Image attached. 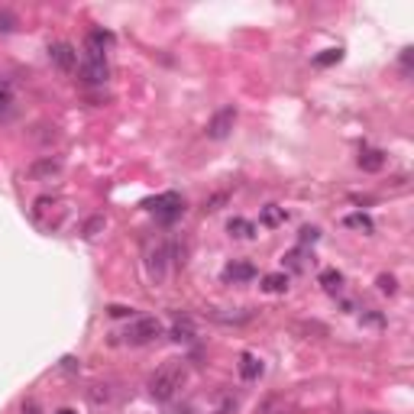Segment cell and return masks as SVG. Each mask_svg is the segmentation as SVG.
Wrapping results in <instances>:
<instances>
[{"label": "cell", "instance_id": "cell-1", "mask_svg": "<svg viewBox=\"0 0 414 414\" xmlns=\"http://www.w3.org/2000/svg\"><path fill=\"white\" fill-rule=\"evenodd\" d=\"M185 382H188V366L181 363V359H172V363H165L162 369L152 372V379H149V395H152L156 402H168Z\"/></svg>", "mask_w": 414, "mask_h": 414}, {"label": "cell", "instance_id": "cell-2", "mask_svg": "<svg viewBox=\"0 0 414 414\" xmlns=\"http://www.w3.org/2000/svg\"><path fill=\"white\" fill-rule=\"evenodd\" d=\"M143 207H146L149 214H156L159 224H175L185 214V197L178 195V191H165V195H159V197H149Z\"/></svg>", "mask_w": 414, "mask_h": 414}, {"label": "cell", "instance_id": "cell-3", "mask_svg": "<svg viewBox=\"0 0 414 414\" xmlns=\"http://www.w3.org/2000/svg\"><path fill=\"white\" fill-rule=\"evenodd\" d=\"M162 334H165V327L159 324L156 317H139V321H133V324L127 327L123 340H127L129 346H143V343H152V340Z\"/></svg>", "mask_w": 414, "mask_h": 414}, {"label": "cell", "instance_id": "cell-4", "mask_svg": "<svg viewBox=\"0 0 414 414\" xmlns=\"http://www.w3.org/2000/svg\"><path fill=\"white\" fill-rule=\"evenodd\" d=\"M78 78L84 84H104L110 78V69H107V59L104 55H84V62L78 65Z\"/></svg>", "mask_w": 414, "mask_h": 414}, {"label": "cell", "instance_id": "cell-5", "mask_svg": "<svg viewBox=\"0 0 414 414\" xmlns=\"http://www.w3.org/2000/svg\"><path fill=\"white\" fill-rule=\"evenodd\" d=\"M233 127H237V110L233 107H220L214 117L207 120V139H227L230 133H233Z\"/></svg>", "mask_w": 414, "mask_h": 414}, {"label": "cell", "instance_id": "cell-6", "mask_svg": "<svg viewBox=\"0 0 414 414\" xmlns=\"http://www.w3.org/2000/svg\"><path fill=\"white\" fill-rule=\"evenodd\" d=\"M49 62L62 71V75H71V71L78 69V52H75L71 42H52L49 46Z\"/></svg>", "mask_w": 414, "mask_h": 414}, {"label": "cell", "instance_id": "cell-7", "mask_svg": "<svg viewBox=\"0 0 414 414\" xmlns=\"http://www.w3.org/2000/svg\"><path fill=\"white\" fill-rule=\"evenodd\" d=\"M165 259H168V243H165V240L149 243L146 266H149V276H152V282H162V278H165Z\"/></svg>", "mask_w": 414, "mask_h": 414}, {"label": "cell", "instance_id": "cell-8", "mask_svg": "<svg viewBox=\"0 0 414 414\" xmlns=\"http://www.w3.org/2000/svg\"><path fill=\"white\" fill-rule=\"evenodd\" d=\"M253 278H256V266L253 262L237 259V262L224 266V282H230V285H243V282H253Z\"/></svg>", "mask_w": 414, "mask_h": 414}, {"label": "cell", "instance_id": "cell-9", "mask_svg": "<svg viewBox=\"0 0 414 414\" xmlns=\"http://www.w3.org/2000/svg\"><path fill=\"white\" fill-rule=\"evenodd\" d=\"M59 175H62V162L52 156L30 165V178H36V181H52V178H59Z\"/></svg>", "mask_w": 414, "mask_h": 414}, {"label": "cell", "instance_id": "cell-10", "mask_svg": "<svg viewBox=\"0 0 414 414\" xmlns=\"http://www.w3.org/2000/svg\"><path fill=\"white\" fill-rule=\"evenodd\" d=\"M117 42V36L110 30H91L88 33V52L91 55H104V49H110Z\"/></svg>", "mask_w": 414, "mask_h": 414}, {"label": "cell", "instance_id": "cell-11", "mask_svg": "<svg viewBox=\"0 0 414 414\" xmlns=\"http://www.w3.org/2000/svg\"><path fill=\"white\" fill-rule=\"evenodd\" d=\"M240 375H243L246 382H256L259 375H262V359L253 353H243L240 356Z\"/></svg>", "mask_w": 414, "mask_h": 414}, {"label": "cell", "instance_id": "cell-12", "mask_svg": "<svg viewBox=\"0 0 414 414\" xmlns=\"http://www.w3.org/2000/svg\"><path fill=\"white\" fill-rule=\"evenodd\" d=\"M359 168H363V172H382L385 152L382 149H363V152H359Z\"/></svg>", "mask_w": 414, "mask_h": 414}, {"label": "cell", "instance_id": "cell-13", "mask_svg": "<svg viewBox=\"0 0 414 414\" xmlns=\"http://www.w3.org/2000/svg\"><path fill=\"white\" fill-rule=\"evenodd\" d=\"M227 233L230 237H240V240H249V237H256V227H253L246 217H230L227 220Z\"/></svg>", "mask_w": 414, "mask_h": 414}, {"label": "cell", "instance_id": "cell-14", "mask_svg": "<svg viewBox=\"0 0 414 414\" xmlns=\"http://www.w3.org/2000/svg\"><path fill=\"white\" fill-rule=\"evenodd\" d=\"M13 114V84L7 78H0V120H10Z\"/></svg>", "mask_w": 414, "mask_h": 414}, {"label": "cell", "instance_id": "cell-15", "mask_svg": "<svg viewBox=\"0 0 414 414\" xmlns=\"http://www.w3.org/2000/svg\"><path fill=\"white\" fill-rule=\"evenodd\" d=\"M321 285H324L327 295H340V291H343V272H336V269L321 272Z\"/></svg>", "mask_w": 414, "mask_h": 414}, {"label": "cell", "instance_id": "cell-16", "mask_svg": "<svg viewBox=\"0 0 414 414\" xmlns=\"http://www.w3.org/2000/svg\"><path fill=\"white\" fill-rule=\"evenodd\" d=\"M262 288H266L269 295H282V291H288V276H285V272H272V276H262Z\"/></svg>", "mask_w": 414, "mask_h": 414}, {"label": "cell", "instance_id": "cell-17", "mask_svg": "<svg viewBox=\"0 0 414 414\" xmlns=\"http://www.w3.org/2000/svg\"><path fill=\"white\" fill-rule=\"evenodd\" d=\"M262 224H266V227H278V224H285V210L276 207V204H269L266 210H262Z\"/></svg>", "mask_w": 414, "mask_h": 414}, {"label": "cell", "instance_id": "cell-18", "mask_svg": "<svg viewBox=\"0 0 414 414\" xmlns=\"http://www.w3.org/2000/svg\"><path fill=\"white\" fill-rule=\"evenodd\" d=\"M343 224H346L350 230H363V233H372V230H375V227H372V220L366 217V214H350V217H346Z\"/></svg>", "mask_w": 414, "mask_h": 414}, {"label": "cell", "instance_id": "cell-19", "mask_svg": "<svg viewBox=\"0 0 414 414\" xmlns=\"http://www.w3.org/2000/svg\"><path fill=\"white\" fill-rule=\"evenodd\" d=\"M17 26H20V17L7 7H0V33H13Z\"/></svg>", "mask_w": 414, "mask_h": 414}, {"label": "cell", "instance_id": "cell-20", "mask_svg": "<svg viewBox=\"0 0 414 414\" xmlns=\"http://www.w3.org/2000/svg\"><path fill=\"white\" fill-rule=\"evenodd\" d=\"M172 340H178V343H191V340H195V327L188 324H175L172 327Z\"/></svg>", "mask_w": 414, "mask_h": 414}, {"label": "cell", "instance_id": "cell-21", "mask_svg": "<svg viewBox=\"0 0 414 414\" xmlns=\"http://www.w3.org/2000/svg\"><path fill=\"white\" fill-rule=\"evenodd\" d=\"M343 59V49H327L321 52V55H314V65H321V69H327V65H334V62Z\"/></svg>", "mask_w": 414, "mask_h": 414}, {"label": "cell", "instance_id": "cell-22", "mask_svg": "<svg viewBox=\"0 0 414 414\" xmlns=\"http://www.w3.org/2000/svg\"><path fill=\"white\" fill-rule=\"evenodd\" d=\"M227 201H230V191H217V195H210L204 201V210H220Z\"/></svg>", "mask_w": 414, "mask_h": 414}, {"label": "cell", "instance_id": "cell-23", "mask_svg": "<svg viewBox=\"0 0 414 414\" xmlns=\"http://www.w3.org/2000/svg\"><path fill=\"white\" fill-rule=\"evenodd\" d=\"M375 285H379V291H382V295H395V291H398V282H395V276H379V282H375Z\"/></svg>", "mask_w": 414, "mask_h": 414}, {"label": "cell", "instance_id": "cell-24", "mask_svg": "<svg viewBox=\"0 0 414 414\" xmlns=\"http://www.w3.org/2000/svg\"><path fill=\"white\" fill-rule=\"evenodd\" d=\"M317 240H321V230H317V227H305V230H301V237H298V243L307 246V243H317Z\"/></svg>", "mask_w": 414, "mask_h": 414}, {"label": "cell", "instance_id": "cell-25", "mask_svg": "<svg viewBox=\"0 0 414 414\" xmlns=\"http://www.w3.org/2000/svg\"><path fill=\"white\" fill-rule=\"evenodd\" d=\"M295 330H301V334H321V336H327V327L324 324H295Z\"/></svg>", "mask_w": 414, "mask_h": 414}, {"label": "cell", "instance_id": "cell-26", "mask_svg": "<svg viewBox=\"0 0 414 414\" xmlns=\"http://www.w3.org/2000/svg\"><path fill=\"white\" fill-rule=\"evenodd\" d=\"M110 317H133V307H123V305H110L107 307Z\"/></svg>", "mask_w": 414, "mask_h": 414}, {"label": "cell", "instance_id": "cell-27", "mask_svg": "<svg viewBox=\"0 0 414 414\" xmlns=\"http://www.w3.org/2000/svg\"><path fill=\"white\" fill-rule=\"evenodd\" d=\"M100 227H104V217H94L88 227H84V237H94V230H100Z\"/></svg>", "mask_w": 414, "mask_h": 414}, {"label": "cell", "instance_id": "cell-28", "mask_svg": "<svg viewBox=\"0 0 414 414\" xmlns=\"http://www.w3.org/2000/svg\"><path fill=\"white\" fill-rule=\"evenodd\" d=\"M62 369L75 372V369H78V359H75V356H65V359H62Z\"/></svg>", "mask_w": 414, "mask_h": 414}, {"label": "cell", "instance_id": "cell-29", "mask_svg": "<svg viewBox=\"0 0 414 414\" xmlns=\"http://www.w3.org/2000/svg\"><path fill=\"white\" fill-rule=\"evenodd\" d=\"M411 52H414V49H402V69H404V71L411 69Z\"/></svg>", "mask_w": 414, "mask_h": 414}, {"label": "cell", "instance_id": "cell-30", "mask_svg": "<svg viewBox=\"0 0 414 414\" xmlns=\"http://www.w3.org/2000/svg\"><path fill=\"white\" fill-rule=\"evenodd\" d=\"M23 414H39V404H36V402H26V404H23Z\"/></svg>", "mask_w": 414, "mask_h": 414}, {"label": "cell", "instance_id": "cell-31", "mask_svg": "<svg viewBox=\"0 0 414 414\" xmlns=\"http://www.w3.org/2000/svg\"><path fill=\"white\" fill-rule=\"evenodd\" d=\"M59 414H75V411H71V408H62V411Z\"/></svg>", "mask_w": 414, "mask_h": 414}]
</instances>
